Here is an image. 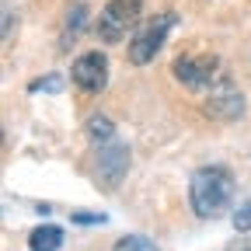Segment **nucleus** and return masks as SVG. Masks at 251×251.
Wrapping results in <instances>:
<instances>
[{
  "instance_id": "obj_1",
  "label": "nucleus",
  "mask_w": 251,
  "mask_h": 251,
  "mask_svg": "<svg viewBox=\"0 0 251 251\" xmlns=\"http://www.w3.org/2000/svg\"><path fill=\"white\" fill-rule=\"evenodd\" d=\"M188 199H192L196 216L202 220H216L234 199V175L220 164H206L192 175L188 181Z\"/></svg>"
},
{
  "instance_id": "obj_2",
  "label": "nucleus",
  "mask_w": 251,
  "mask_h": 251,
  "mask_svg": "<svg viewBox=\"0 0 251 251\" xmlns=\"http://www.w3.org/2000/svg\"><path fill=\"white\" fill-rule=\"evenodd\" d=\"M175 11H164V14H157V18H147L140 28H136V35L129 39V63L133 67H147V63L161 52L164 39H168V31L175 28Z\"/></svg>"
},
{
  "instance_id": "obj_3",
  "label": "nucleus",
  "mask_w": 251,
  "mask_h": 251,
  "mask_svg": "<svg viewBox=\"0 0 251 251\" xmlns=\"http://www.w3.org/2000/svg\"><path fill=\"white\" fill-rule=\"evenodd\" d=\"M140 11H143V0H108L98 18V39L108 46L122 42L140 25Z\"/></svg>"
},
{
  "instance_id": "obj_4",
  "label": "nucleus",
  "mask_w": 251,
  "mask_h": 251,
  "mask_svg": "<svg viewBox=\"0 0 251 251\" xmlns=\"http://www.w3.org/2000/svg\"><path fill=\"white\" fill-rule=\"evenodd\" d=\"M175 77H178V84H185V87H192V91H199V87H216L220 80H224V74H220V59L213 56V52H185V56H178L175 59Z\"/></svg>"
},
{
  "instance_id": "obj_5",
  "label": "nucleus",
  "mask_w": 251,
  "mask_h": 251,
  "mask_svg": "<svg viewBox=\"0 0 251 251\" xmlns=\"http://www.w3.org/2000/svg\"><path fill=\"white\" fill-rule=\"evenodd\" d=\"M70 74H74V84H77L80 91L98 94V91L108 84V59H105V52H84V56L74 59Z\"/></svg>"
},
{
  "instance_id": "obj_6",
  "label": "nucleus",
  "mask_w": 251,
  "mask_h": 251,
  "mask_svg": "<svg viewBox=\"0 0 251 251\" xmlns=\"http://www.w3.org/2000/svg\"><path fill=\"white\" fill-rule=\"evenodd\" d=\"M206 115H213V119H220V122H234V119H241L244 115V94L224 77L213 91H209V98H206Z\"/></svg>"
},
{
  "instance_id": "obj_7",
  "label": "nucleus",
  "mask_w": 251,
  "mask_h": 251,
  "mask_svg": "<svg viewBox=\"0 0 251 251\" xmlns=\"http://www.w3.org/2000/svg\"><path fill=\"white\" fill-rule=\"evenodd\" d=\"M126 168H129V147L112 140V143H101V153H98V178L108 185V188H119V181L126 178Z\"/></svg>"
},
{
  "instance_id": "obj_8",
  "label": "nucleus",
  "mask_w": 251,
  "mask_h": 251,
  "mask_svg": "<svg viewBox=\"0 0 251 251\" xmlns=\"http://www.w3.org/2000/svg\"><path fill=\"white\" fill-rule=\"evenodd\" d=\"M28 248L31 251H59L63 248V230L56 224H42L28 234Z\"/></svg>"
},
{
  "instance_id": "obj_9",
  "label": "nucleus",
  "mask_w": 251,
  "mask_h": 251,
  "mask_svg": "<svg viewBox=\"0 0 251 251\" xmlns=\"http://www.w3.org/2000/svg\"><path fill=\"white\" fill-rule=\"evenodd\" d=\"M87 136H91L94 143H112V140H115V126H112V119L94 115V119L87 122Z\"/></svg>"
},
{
  "instance_id": "obj_10",
  "label": "nucleus",
  "mask_w": 251,
  "mask_h": 251,
  "mask_svg": "<svg viewBox=\"0 0 251 251\" xmlns=\"http://www.w3.org/2000/svg\"><path fill=\"white\" fill-rule=\"evenodd\" d=\"M84 18H87V7H84V4H74V11L67 14V31H63V42H70V35H74V39L80 35Z\"/></svg>"
},
{
  "instance_id": "obj_11",
  "label": "nucleus",
  "mask_w": 251,
  "mask_h": 251,
  "mask_svg": "<svg viewBox=\"0 0 251 251\" xmlns=\"http://www.w3.org/2000/svg\"><path fill=\"white\" fill-rule=\"evenodd\" d=\"M112 251H157V244H153V241H147V237H140V234H129V237L115 241V248H112Z\"/></svg>"
},
{
  "instance_id": "obj_12",
  "label": "nucleus",
  "mask_w": 251,
  "mask_h": 251,
  "mask_svg": "<svg viewBox=\"0 0 251 251\" xmlns=\"http://www.w3.org/2000/svg\"><path fill=\"white\" fill-rule=\"evenodd\" d=\"M70 220L74 224H84V227H98V224H105V213H87V209H77V213H70Z\"/></svg>"
},
{
  "instance_id": "obj_13",
  "label": "nucleus",
  "mask_w": 251,
  "mask_h": 251,
  "mask_svg": "<svg viewBox=\"0 0 251 251\" xmlns=\"http://www.w3.org/2000/svg\"><path fill=\"white\" fill-rule=\"evenodd\" d=\"M28 91H35V94H39V91H49V94H56V91H63V80H59L56 74H52V77H39V80H31Z\"/></svg>"
},
{
  "instance_id": "obj_14",
  "label": "nucleus",
  "mask_w": 251,
  "mask_h": 251,
  "mask_svg": "<svg viewBox=\"0 0 251 251\" xmlns=\"http://www.w3.org/2000/svg\"><path fill=\"white\" fill-rule=\"evenodd\" d=\"M234 230H237V234H248V230H251V202L234 213Z\"/></svg>"
},
{
  "instance_id": "obj_15",
  "label": "nucleus",
  "mask_w": 251,
  "mask_h": 251,
  "mask_svg": "<svg viewBox=\"0 0 251 251\" xmlns=\"http://www.w3.org/2000/svg\"><path fill=\"white\" fill-rule=\"evenodd\" d=\"M224 251H251V237H241V241H234V244L224 248Z\"/></svg>"
},
{
  "instance_id": "obj_16",
  "label": "nucleus",
  "mask_w": 251,
  "mask_h": 251,
  "mask_svg": "<svg viewBox=\"0 0 251 251\" xmlns=\"http://www.w3.org/2000/svg\"><path fill=\"white\" fill-rule=\"evenodd\" d=\"M11 21H14V14H11V7L4 11V42L11 39Z\"/></svg>"
}]
</instances>
